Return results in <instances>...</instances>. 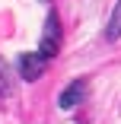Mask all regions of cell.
<instances>
[{"label": "cell", "instance_id": "6da1fadb", "mask_svg": "<svg viewBox=\"0 0 121 124\" xmlns=\"http://www.w3.org/2000/svg\"><path fill=\"white\" fill-rule=\"evenodd\" d=\"M57 51H61V22H57V13H54V10H48L45 32H41V41H38V54H41L45 61H51Z\"/></svg>", "mask_w": 121, "mask_h": 124}, {"label": "cell", "instance_id": "7a4b0ae2", "mask_svg": "<svg viewBox=\"0 0 121 124\" xmlns=\"http://www.w3.org/2000/svg\"><path fill=\"white\" fill-rule=\"evenodd\" d=\"M16 67H19V77L22 80H38L41 73H45V67H48V61L38 54V51H26V54H19V61H16Z\"/></svg>", "mask_w": 121, "mask_h": 124}, {"label": "cell", "instance_id": "3957f363", "mask_svg": "<svg viewBox=\"0 0 121 124\" xmlns=\"http://www.w3.org/2000/svg\"><path fill=\"white\" fill-rule=\"evenodd\" d=\"M86 89H89V83H86V80H73V83H70V86H67V89L57 95V105H61L64 111L77 108L83 99H86Z\"/></svg>", "mask_w": 121, "mask_h": 124}, {"label": "cell", "instance_id": "277c9868", "mask_svg": "<svg viewBox=\"0 0 121 124\" xmlns=\"http://www.w3.org/2000/svg\"><path fill=\"white\" fill-rule=\"evenodd\" d=\"M105 38H108V41L121 38V0L115 3V13H112V19H108V29H105Z\"/></svg>", "mask_w": 121, "mask_h": 124}, {"label": "cell", "instance_id": "5b68a950", "mask_svg": "<svg viewBox=\"0 0 121 124\" xmlns=\"http://www.w3.org/2000/svg\"><path fill=\"white\" fill-rule=\"evenodd\" d=\"M0 95H13V73H10V67L3 64V57H0Z\"/></svg>", "mask_w": 121, "mask_h": 124}]
</instances>
